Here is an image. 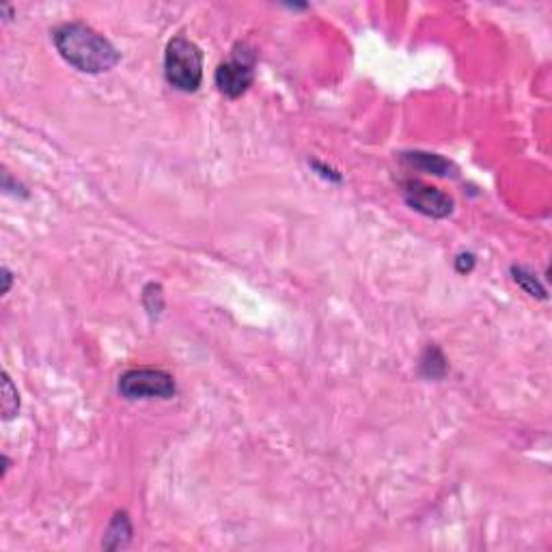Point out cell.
<instances>
[{
	"mask_svg": "<svg viewBox=\"0 0 552 552\" xmlns=\"http://www.w3.org/2000/svg\"><path fill=\"white\" fill-rule=\"evenodd\" d=\"M404 195L412 210H417L425 216L445 218L453 210V201L445 195V192H440L438 188H432V186H425L421 182H406Z\"/></svg>",
	"mask_w": 552,
	"mask_h": 552,
	"instance_id": "obj_5",
	"label": "cell"
},
{
	"mask_svg": "<svg viewBox=\"0 0 552 552\" xmlns=\"http://www.w3.org/2000/svg\"><path fill=\"white\" fill-rule=\"evenodd\" d=\"M253 67L255 54L248 52L246 46H240L231 54V59L220 63L216 69V87L218 91L227 95V98L236 100L253 82Z\"/></svg>",
	"mask_w": 552,
	"mask_h": 552,
	"instance_id": "obj_4",
	"label": "cell"
},
{
	"mask_svg": "<svg viewBox=\"0 0 552 552\" xmlns=\"http://www.w3.org/2000/svg\"><path fill=\"white\" fill-rule=\"evenodd\" d=\"M132 535V527H130V520L126 514H117L113 524H110V529L106 533V548H123L128 544Z\"/></svg>",
	"mask_w": 552,
	"mask_h": 552,
	"instance_id": "obj_7",
	"label": "cell"
},
{
	"mask_svg": "<svg viewBox=\"0 0 552 552\" xmlns=\"http://www.w3.org/2000/svg\"><path fill=\"white\" fill-rule=\"evenodd\" d=\"M164 76L179 91H197L203 80V57L197 44L186 37L171 39L164 52Z\"/></svg>",
	"mask_w": 552,
	"mask_h": 552,
	"instance_id": "obj_2",
	"label": "cell"
},
{
	"mask_svg": "<svg viewBox=\"0 0 552 552\" xmlns=\"http://www.w3.org/2000/svg\"><path fill=\"white\" fill-rule=\"evenodd\" d=\"M119 393L126 399H169L175 395V380L162 369H132L119 378Z\"/></svg>",
	"mask_w": 552,
	"mask_h": 552,
	"instance_id": "obj_3",
	"label": "cell"
},
{
	"mask_svg": "<svg viewBox=\"0 0 552 552\" xmlns=\"http://www.w3.org/2000/svg\"><path fill=\"white\" fill-rule=\"evenodd\" d=\"M54 46L78 72L102 74L119 63V52L110 41L82 22H67L54 29Z\"/></svg>",
	"mask_w": 552,
	"mask_h": 552,
	"instance_id": "obj_1",
	"label": "cell"
},
{
	"mask_svg": "<svg viewBox=\"0 0 552 552\" xmlns=\"http://www.w3.org/2000/svg\"><path fill=\"white\" fill-rule=\"evenodd\" d=\"M20 410V395L18 389L13 386L11 378L5 374L3 376V417L9 421L18 414Z\"/></svg>",
	"mask_w": 552,
	"mask_h": 552,
	"instance_id": "obj_8",
	"label": "cell"
},
{
	"mask_svg": "<svg viewBox=\"0 0 552 552\" xmlns=\"http://www.w3.org/2000/svg\"><path fill=\"white\" fill-rule=\"evenodd\" d=\"M404 162L412 164L414 169H421L425 173H434V175H447L451 171V164L443 160L440 156L434 154H406Z\"/></svg>",
	"mask_w": 552,
	"mask_h": 552,
	"instance_id": "obj_6",
	"label": "cell"
},
{
	"mask_svg": "<svg viewBox=\"0 0 552 552\" xmlns=\"http://www.w3.org/2000/svg\"><path fill=\"white\" fill-rule=\"evenodd\" d=\"M3 279H5V287H3V294L9 292V287H11V272L7 268H3Z\"/></svg>",
	"mask_w": 552,
	"mask_h": 552,
	"instance_id": "obj_9",
	"label": "cell"
}]
</instances>
